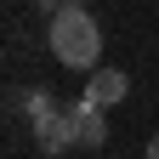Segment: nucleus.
Listing matches in <instances>:
<instances>
[{"mask_svg":"<svg viewBox=\"0 0 159 159\" xmlns=\"http://www.w3.org/2000/svg\"><path fill=\"white\" fill-rule=\"evenodd\" d=\"M97 51H102V29H97L91 11H57L51 17V57L68 68H91Z\"/></svg>","mask_w":159,"mask_h":159,"instance_id":"f257e3e1","label":"nucleus"},{"mask_svg":"<svg viewBox=\"0 0 159 159\" xmlns=\"http://www.w3.org/2000/svg\"><path fill=\"white\" fill-rule=\"evenodd\" d=\"M34 142H40V153H63L68 142H74V131H68V108H46V114H40L34 119Z\"/></svg>","mask_w":159,"mask_h":159,"instance_id":"7ed1b4c3","label":"nucleus"},{"mask_svg":"<svg viewBox=\"0 0 159 159\" xmlns=\"http://www.w3.org/2000/svg\"><path fill=\"white\" fill-rule=\"evenodd\" d=\"M11 108H17V114H29V119H40V114L51 108V91H46V85H23V91L11 97Z\"/></svg>","mask_w":159,"mask_h":159,"instance_id":"39448f33","label":"nucleus"},{"mask_svg":"<svg viewBox=\"0 0 159 159\" xmlns=\"http://www.w3.org/2000/svg\"><path fill=\"white\" fill-rule=\"evenodd\" d=\"M148 159H159V131H153V136H148Z\"/></svg>","mask_w":159,"mask_h":159,"instance_id":"0eeeda50","label":"nucleus"},{"mask_svg":"<svg viewBox=\"0 0 159 159\" xmlns=\"http://www.w3.org/2000/svg\"><path fill=\"white\" fill-rule=\"evenodd\" d=\"M68 131H74L80 148H102V142H108V119H102V108H91L85 97L68 102Z\"/></svg>","mask_w":159,"mask_h":159,"instance_id":"f03ea898","label":"nucleus"},{"mask_svg":"<svg viewBox=\"0 0 159 159\" xmlns=\"http://www.w3.org/2000/svg\"><path fill=\"white\" fill-rule=\"evenodd\" d=\"M63 11H85V0H63Z\"/></svg>","mask_w":159,"mask_h":159,"instance_id":"6e6552de","label":"nucleus"},{"mask_svg":"<svg viewBox=\"0 0 159 159\" xmlns=\"http://www.w3.org/2000/svg\"><path fill=\"white\" fill-rule=\"evenodd\" d=\"M125 91H131L125 68H97V74L85 80V102H91V108H114V102H119Z\"/></svg>","mask_w":159,"mask_h":159,"instance_id":"20e7f679","label":"nucleus"},{"mask_svg":"<svg viewBox=\"0 0 159 159\" xmlns=\"http://www.w3.org/2000/svg\"><path fill=\"white\" fill-rule=\"evenodd\" d=\"M40 11H51V17H57V11H63V0H40Z\"/></svg>","mask_w":159,"mask_h":159,"instance_id":"423d86ee","label":"nucleus"}]
</instances>
